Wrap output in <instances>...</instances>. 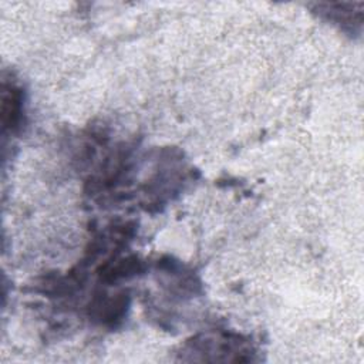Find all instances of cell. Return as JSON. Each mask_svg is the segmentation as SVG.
<instances>
[{
  "instance_id": "cell-1",
  "label": "cell",
  "mask_w": 364,
  "mask_h": 364,
  "mask_svg": "<svg viewBox=\"0 0 364 364\" xmlns=\"http://www.w3.org/2000/svg\"><path fill=\"white\" fill-rule=\"evenodd\" d=\"M1 117H3V127H16L20 121V114H21V94L18 90L11 87L9 92L4 90L3 91V100H1Z\"/></svg>"
}]
</instances>
